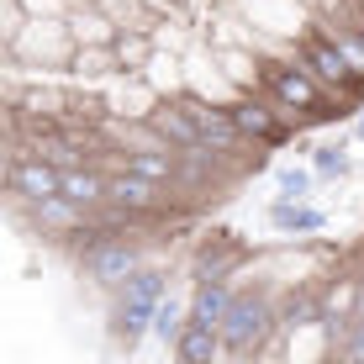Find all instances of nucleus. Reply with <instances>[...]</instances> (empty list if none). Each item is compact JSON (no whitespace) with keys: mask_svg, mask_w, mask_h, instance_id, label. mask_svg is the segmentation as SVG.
<instances>
[{"mask_svg":"<svg viewBox=\"0 0 364 364\" xmlns=\"http://www.w3.org/2000/svg\"><path fill=\"white\" fill-rule=\"evenodd\" d=\"M259 85H264L296 122H328V117H338V111H333L338 100L322 90L317 74L296 58V48H291V53H264V58H259Z\"/></svg>","mask_w":364,"mask_h":364,"instance_id":"obj_1","label":"nucleus"},{"mask_svg":"<svg viewBox=\"0 0 364 364\" xmlns=\"http://www.w3.org/2000/svg\"><path fill=\"white\" fill-rule=\"evenodd\" d=\"M296 58H301L311 74H317V85L338 100V117H348V111H364V80L354 74V64L343 58V48H338L322 27H301Z\"/></svg>","mask_w":364,"mask_h":364,"instance_id":"obj_2","label":"nucleus"},{"mask_svg":"<svg viewBox=\"0 0 364 364\" xmlns=\"http://www.w3.org/2000/svg\"><path fill=\"white\" fill-rule=\"evenodd\" d=\"M274 328V306H269V291H232V306L222 317V343L228 354H254L259 338Z\"/></svg>","mask_w":364,"mask_h":364,"instance_id":"obj_3","label":"nucleus"},{"mask_svg":"<svg viewBox=\"0 0 364 364\" xmlns=\"http://www.w3.org/2000/svg\"><path fill=\"white\" fill-rule=\"evenodd\" d=\"M164 301V274L159 269H137L132 280H122V306H117V333L127 338V348L143 333H154V311Z\"/></svg>","mask_w":364,"mask_h":364,"instance_id":"obj_4","label":"nucleus"},{"mask_svg":"<svg viewBox=\"0 0 364 364\" xmlns=\"http://www.w3.org/2000/svg\"><path fill=\"white\" fill-rule=\"evenodd\" d=\"M106 200H117V206H127V211H148V217H159V211L169 206V185L164 180H148V174H137L127 164H117V174H106Z\"/></svg>","mask_w":364,"mask_h":364,"instance_id":"obj_5","label":"nucleus"},{"mask_svg":"<svg viewBox=\"0 0 364 364\" xmlns=\"http://www.w3.org/2000/svg\"><path fill=\"white\" fill-rule=\"evenodd\" d=\"M6 185H11V196H16V200H27V206H32V200L64 191V169L48 164V159H37V154H16V159H6Z\"/></svg>","mask_w":364,"mask_h":364,"instance_id":"obj_6","label":"nucleus"},{"mask_svg":"<svg viewBox=\"0 0 364 364\" xmlns=\"http://www.w3.org/2000/svg\"><path fill=\"white\" fill-rule=\"evenodd\" d=\"M180 106L196 117L200 137H206V143L217 148V154H228V159H232L237 148L248 143V137L237 132V122H232V111H228V106H217V100H206V95H180Z\"/></svg>","mask_w":364,"mask_h":364,"instance_id":"obj_7","label":"nucleus"},{"mask_svg":"<svg viewBox=\"0 0 364 364\" xmlns=\"http://www.w3.org/2000/svg\"><path fill=\"white\" fill-rule=\"evenodd\" d=\"M143 269V254L127 243V237H111V243H95L90 254H85V274H90L95 285H122L132 280V274Z\"/></svg>","mask_w":364,"mask_h":364,"instance_id":"obj_8","label":"nucleus"},{"mask_svg":"<svg viewBox=\"0 0 364 364\" xmlns=\"http://www.w3.org/2000/svg\"><path fill=\"white\" fill-rule=\"evenodd\" d=\"M148 132L164 137L169 148H200V143H206L200 127H196V117L180 106V100H159V106L148 111Z\"/></svg>","mask_w":364,"mask_h":364,"instance_id":"obj_9","label":"nucleus"},{"mask_svg":"<svg viewBox=\"0 0 364 364\" xmlns=\"http://www.w3.org/2000/svg\"><path fill=\"white\" fill-rule=\"evenodd\" d=\"M269 228L285 232V237H311V232H328V211L285 196V200H274V206H269Z\"/></svg>","mask_w":364,"mask_h":364,"instance_id":"obj_10","label":"nucleus"},{"mask_svg":"<svg viewBox=\"0 0 364 364\" xmlns=\"http://www.w3.org/2000/svg\"><path fill=\"white\" fill-rule=\"evenodd\" d=\"M32 217H37V228H53V232H85V222H90V206H80L74 196H43V200H32Z\"/></svg>","mask_w":364,"mask_h":364,"instance_id":"obj_11","label":"nucleus"},{"mask_svg":"<svg viewBox=\"0 0 364 364\" xmlns=\"http://www.w3.org/2000/svg\"><path fill=\"white\" fill-rule=\"evenodd\" d=\"M117 164H127L137 174H148V180H174V169H180V148H127V154H117Z\"/></svg>","mask_w":364,"mask_h":364,"instance_id":"obj_12","label":"nucleus"},{"mask_svg":"<svg viewBox=\"0 0 364 364\" xmlns=\"http://www.w3.org/2000/svg\"><path fill=\"white\" fill-rule=\"evenodd\" d=\"M185 328H191V306H185L180 296H164V301H159V311H154V338L164 348H174Z\"/></svg>","mask_w":364,"mask_h":364,"instance_id":"obj_13","label":"nucleus"},{"mask_svg":"<svg viewBox=\"0 0 364 364\" xmlns=\"http://www.w3.org/2000/svg\"><path fill=\"white\" fill-rule=\"evenodd\" d=\"M64 196H74L80 206H95V200H106V174H100L95 164L64 169Z\"/></svg>","mask_w":364,"mask_h":364,"instance_id":"obj_14","label":"nucleus"},{"mask_svg":"<svg viewBox=\"0 0 364 364\" xmlns=\"http://www.w3.org/2000/svg\"><path fill=\"white\" fill-rule=\"evenodd\" d=\"M222 348H228V343H222V328H196V322H191V328L180 333V343H174V354L200 364V359H217Z\"/></svg>","mask_w":364,"mask_h":364,"instance_id":"obj_15","label":"nucleus"},{"mask_svg":"<svg viewBox=\"0 0 364 364\" xmlns=\"http://www.w3.org/2000/svg\"><path fill=\"white\" fill-rule=\"evenodd\" d=\"M280 328H322V291H296L280 311Z\"/></svg>","mask_w":364,"mask_h":364,"instance_id":"obj_16","label":"nucleus"},{"mask_svg":"<svg viewBox=\"0 0 364 364\" xmlns=\"http://www.w3.org/2000/svg\"><path fill=\"white\" fill-rule=\"evenodd\" d=\"M237 264H243V248H232V243H206V248H200L196 274H228V280H232Z\"/></svg>","mask_w":364,"mask_h":364,"instance_id":"obj_17","label":"nucleus"},{"mask_svg":"<svg viewBox=\"0 0 364 364\" xmlns=\"http://www.w3.org/2000/svg\"><path fill=\"white\" fill-rule=\"evenodd\" d=\"M274 185H280V196L306 200L311 185H317V169H306V164H280V169H274Z\"/></svg>","mask_w":364,"mask_h":364,"instance_id":"obj_18","label":"nucleus"},{"mask_svg":"<svg viewBox=\"0 0 364 364\" xmlns=\"http://www.w3.org/2000/svg\"><path fill=\"white\" fill-rule=\"evenodd\" d=\"M148 53H154V43H148L143 32L117 37V69H143V64H148Z\"/></svg>","mask_w":364,"mask_h":364,"instance_id":"obj_19","label":"nucleus"},{"mask_svg":"<svg viewBox=\"0 0 364 364\" xmlns=\"http://www.w3.org/2000/svg\"><path fill=\"white\" fill-rule=\"evenodd\" d=\"M311 169H317L322 180H343V174H348V148L343 143H322L317 159H311Z\"/></svg>","mask_w":364,"mask_h":364,"instance_id":"obj_20","label":"nucleus"},{"mask_svg":"<svg viewBox=\"0 0 364 364\" xmlns=\"http://www.w3.org/2000/svg\"><path fill=\"white\" fill-rule=\"evenodd\" d=\"M69 69H80L85 80H100V74L111 69V58H106V48H74V53H69Z\"/></svg>","mask_w":364,"mask_h":364,"instance_id":"obj_21","label":"nucleus"},{"mask_svg":"<svg viewBox=\"0 0 364 364\" xmlns=\"http://www.w3.org/2000/svg\"><path fill=\"white\" fill-rule=\"evenodd\" d=\"M74 37H111V27L95 16V11H85V16H74Z\"/></svg>","mask_w":364,"mask_h":364,"instance_id":"obj_22","label":"nucleus"},{"mask_svg":"<svg viewBox=\"0 0 364 364\" xmlns=\"http://www.w3.org/2000/svg\"><path fill=\"white\" fill-rule=\"evenodd\" d=\"M21 6H27L32 16H53V11H58V0H21Z\"/></svg>","mask_w":364,"mask_h":364,"instance_id":"obj_23","label":"nucleus"},{"mask_svg":"<svg viewBox=\"0 0 364 364\" xmlns=\"http://www.w3.org/2000/svg\"><path fill=\"white\" fill-rule=\"evenodd\" d=\"M354 137H359V143H364V111H359V122H354Z\"/></svg>","mask_w":364,"mask_h":364,"instance_id":"obj_24","label":"nucleus"}]
</instances>
